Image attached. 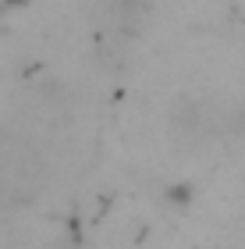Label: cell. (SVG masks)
Masks as SVG:
<instances>
[{"mask_svg":"<svg viewBox=\"0 0 245 249\" xmlns=\"http://www.w3.org/2000/svg\"><path fill=\"white\" fill-rule=\"evenodd\" d=\"M167 196H171V203H188V196H192V189H188V185H174L171 192H167Z\"/></svg>","mask_w":245,"mask_h":249,"instance_id":"cell-1","label":"cell"}]
</instances>
